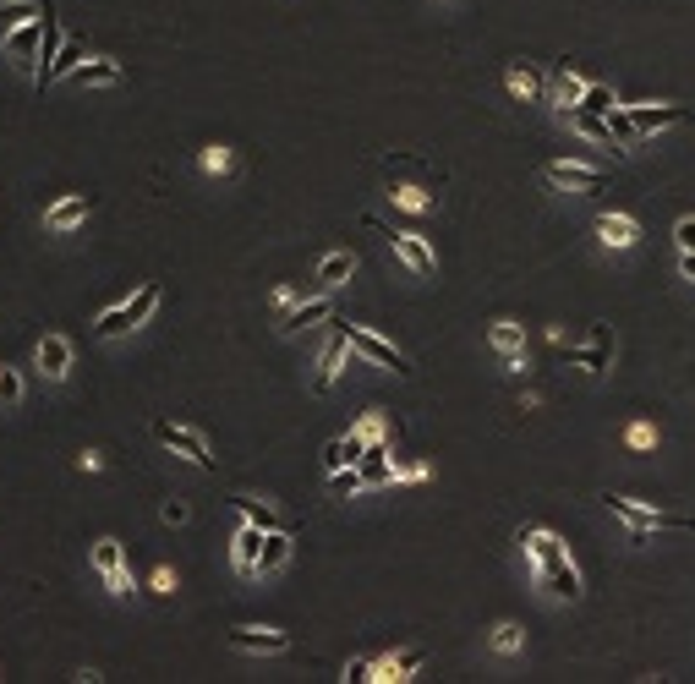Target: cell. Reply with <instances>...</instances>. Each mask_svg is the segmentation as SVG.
<instances>
[{
  "label": "cell",
  "mask_w": 695,
  "mask_h": 684,
  "mask_svg": "<svg viewBox=\"0 0 695 684\" xmlns=\"http://www.w3.org/2000/svg\"><path fill=\"white\" fill-rule=\"evenodd\" d=\"M520 542H526V553L537 559V575H542V586H548L553 597L559 602L581 597V575H575L570 553H564V542L553 537V531H520Z\"/></svg>",
  "instance_id": "cell-1"
},
{
  "label": "cell",
  "mask_w": 695,
  "mask_h": 684,
  "mask_svg": "<svg viewBox=\"0 0 695 684\" xmlns=\"http://www.w3.org/2000/svg\"><path fill=\"white\" fill-rule=\"evenodd\" d=\"M154 307H159V285L148 280V285H143V291H137L132 301H121V307H110V312H104V318L94 323V334H99V340H115V334H132L137 323H148V318H154Z\"/></svg>",
  "instance_id": "cell-2"
},
{
  "label": "cell",
  "mask_w": 695,
  "mask_h": 684,
  "mask_svg": "<svg viewBox=\"0 0 695 684\" xmlns=\"http://www.w3.org/2000/svg\"><path fill=\"white\" fill-rule=\"evenodd\" d=\"M602 504H608L619 520H630V531H695L690 515H663V509L630 504V498H619V493H602Z\"/></svg>",
  "instance_id": "cell-3"
},
{
  "label": "cell",
  "mask_w": 695,
  "mask_h": 684,
  "mask_svg": "<svg viewBox=\"0 0 695 684\" xmlns=\"http://www.w3.org/2000/svg\"><path fill=\"white\" fill-rule=\"evenodd\" d=\"M340 329H345V340H351V351H362L367 362H378V367H395L400 378H411V362L395 351V345L384 340V334H373V329H356V323H345L340 318Z\"/></svg>",
  "instance_id": "cell-4"
},
{
  "label": "cell",
  "mask_w": 695,
  "mask_h": 684,
  "mask_svg": "<svg viewBox=\"0 0 695 684\" xmlns=\"http://www.w3.org/2000/svg\"><path fill=\"white\" fill-rule=\"evenodd\" d=\"M154 438H159L165 449H176V455H187L198 471H214V455H208L203 433H192V427H176V422H165V416H159V422H154Z\"/></svg>",
  "instance_id": "cell-5"
},
{
  "label": "cell",
  "mask_w": 695,
  "mask_h": 684,
  "mask_svg": "<svg viewBox=\"0 0 695 684\" xmlns=\"http://www.w3.org/2000/svg\"><path fill=\"white\" fill-rule=\"evenodd\" d=\"M542 181L559 187V192H602V187H608V176L592 170V165H548V170H542Z\"/></svg>",
  "instance_id": "cell-6"
},
{
  "label": "cell",
  "mask_w": 695,
  "mask_h": 684,
  "mask_svg": "<svg viewBox=\"0 0 695 684\" xmlns=\"http://www.w3.org/2000/svg\"><path fill=\"white\" fill-rule=\"evenodd\" d=\"M564 356H570L575 367H586V373H608V362H613V329H608V323H597L592 345H586V351H570V345H564Z\"/></svg>",
  "instance_id": "cell-7"
},
{
  "label": "cell",
  "mask_w": 695,
  "mask_h": 684,
  "mask_svg": "<svg viewBox=\"0 0 695 684\" xmlns=\"http://www.w3.org/2000/svg\"><path fill=\"white\" fill-rule=\"evenodd\" d=\"M635 126H641V137H652V132H668V126H685L690 121V110L685 104H635Z\"/></svg>",
  "instance_id": "cell-8"
},
{
  "label": "cell",
  "mask_w": 695,
  "mask_h": 684,
  "mask_svg": "<svg viewBox=\"0 0 695 684\" xmlns=\"http://www.w3.org/2000/svg\"><path fill=\"white\" fill-rule=\"evenodd\" d=\"M230 646L236 652H258V657H280V652H291V635L285 630H230Z\"/></svg>",
  "instance_id": "cell-9"
},
{
  "label": "cell",
  "mask_w": 695,
  "mask_h": 684,
  "mask_svg": "<svg viewBox=\"0 0 695 684\" xmlns=\"http://www.w3.org/2000/svg\"><path fill=\"white\" fill-rule=\"evenodd\" d=\"M345 329H340V318H334V340L323 345V356H318V373H312V394H329L334 389V373H340V362H345Z\"/></svg>",
  "instance_id": "cell-10"
},
{
  "label": "cell",
  "mask_w": 695,
  "mask_h": 684,
  "mask_svg": "<svg viewBox=\"0 0 695 684\" xmlns=\"http://www.w3.org/2000/svg\"><path fill=\"white\" fill-rule=\"evenodd\" d=\"M94 570L104 575V586H110L115 597H126V591H132V581H126V564H121V542H110V537L99 542V548H94Z\"/></svg>",
  "instance_id": "cell-11"
},
{
  "label": "cell",
  "mask_w": 695,
  "mask_h": 684,
  "mask_svg": "<svg viewBox=\"0 0 695 684\" xmlns=\"http://www.w3.org/2000/svg\"><path fill=\"white\" fill-rule=\"evenodd\" d=\"M77 66H83V39H66L61 50H55V61L39 66L33 77H39V88H50V83H61V77H72Z\"/></svg>",
  "instance_id": "cell-12"
},
{
  "label": "cell",
  "mask_w": 695,
  "mask_h": 684,
  "mask_svg": "<svg viewBox=\"0 0 695 684\" xmlns=\"http://www.w3.org/2000/svg\"><path fill=\"white\" fill-rule=\"evenodd\" d=\"M597 236H602V247L624 252V247H635V241H641V230H635L630 214H602L597 219Z\"/></svg>",
  "instance_id": "cell-13"
},
{
  "label": "cell",
  "mask_w": 695,
  "mask_h": 684,
  "mask_svg": "<svg viewBox=\"0 0 695 684\" xmlns=\"http://www.w3.org/2000/svg\"><path fill=\"white\" fill-rule=\"evenodd\" d=\"M6 50L17 55V66H33V72H39V17L22 22V28H11L6 33Z\"/></svg>",
  "instance_id": "cell-14"
},
{
  "label": "cell",
  "mask_w": 695,
  "mask_h": 684,
  "mask_svg": "<svg viewBox=\"0 0 695 684\" xmlns=\"http://www.w3.org/2000/svg\"><path fill=\"white\" fill-rule=\"evenodd\" d=\"M323 318H334V301H329V296H318V301H301V307H291V312H285L280 334H301V329H312V323H323Z\"/></svg>",
  "instance_id": "cell-15"
},
{
  "label": "cell",
  "mask_w": 695,
  "mask_h": 684,
  "mask_svg": "<svg viewBox=\"0 0 695 684\" xmlns=\"http://www.w3.org/2000/svg\"><path fill=\"white\" fill-rule=\"evenodd\" d=\"M66 367H72V345H66L61 334H44L39 340V373L44 378H66Z\"/></svg>",
  "instance_id": "cell-16"
},
{
  "label": "cell",
  "mask_w": 695,
  "mask_h": 684,
  "mask_svg": "<svg viewBox=\"0 0 695 684\" xmlns=\"http://www.w3.org/2000/svg\"><path fill=\"white\" fill-rule=\"evenodd\" d=\"M258 553H263V526H241L236 531V575H258Z\"/></svg>",
  "instance_id": "cell-17"
},
{
  "label": "cell",
  "mask_w": 695,
  "mask_h": 684,
  "mask_svg": "<svg viewBox=\"0 0 695 684\" xmlns=\"http://www.w3.org/2000/svg\"><path fill=\"white\" fill-rule=\"evenodd\" d=\"M291 564V537H285L280 526L274 531H263V553H258V575H274V570H285Z\"/></svg>",
  "instance_id": "cell-18"
},
{
  "label": "cell",
  "mask_w": 695,
  "mask_h": 684,
  "mask_svg": "<svg viewBox=\"0 0 695 684\" xmlns=\"http://www.w3.org/2000/svg\"><path fill=\"white\" fill-rule=\"evenodd\" d=\"M389 241H395V252L405 263H411L416 274H433V247H427L422 236H405V230H389Z\"/></svg>",
  "instance_id": "cell-19"
},
{
  "label": "cell",
  "mask_w": 695,
  "mask_h": 684,
  "mask_svg": "<svg viewBox=\"0 0 695 684\" xmlns=\"http://www.w3.org/2000/svg\"><path fill=\"white\" fill-rule=\"evenodd\" d=\"M88 208H94V197H66V203H55L50 214H44V225H50V230H72V225H83V219H88Z\"/></svg>",
  "instance_id": "cell-20"
},
{
  "label": "cell",
  "mask_w": 695,
  "mask_h": 684,
  "mask_svg": "<svg viewBox=\"0 0 695 684\" xmlns=\"http://www.w3.org/2000/svg\"><path fill=\"white\" fill-rule=\"evenodd\" d=\"M72 77L83 88H110V83H121V66H115V61H83Z\"/></svg>",
  "instance_id": "cell-21"
},
{
  "label": "cell",
  "mask_w": 695,
  "mask_h": 684,
  "mask_svg": "<svg viewBox=\"0 0 695 684\" xmlns=\"http://www.w3.org/2000/svg\"><path fill=\"white\" fill-rule=\"evenodd\" d=\"M608 132H613V143H619V148H635V143H641V126H635V115L619 110V104L608 110Z\"/></svg>",
  "instance_id": "cell-22"
},
{
  "label": "cell",
  "mask_w": 695,
  "mask_h": 684,
  "mask_svg": "<svg viewBox=\"0 0 695 684\" xmlns=\"http://www.w3.org/2000/svg\"><path fill=\"white\" fill-rule=\"evenodd\" d=\"M553 94H559V104H581L586 83L570 72V61H559V66H553Z\"/></svg>",
  "instance_id": "cell-23"
},
{
  "label": "cell",
  "mask_w": 695,
  "mask_h": 684,
  "mask_svg": "<svg viewBox=\"0 0 695 684\" xmlns=\"http://www.w3.org/2000/svg\"><path fill=\"white\" fill-rule=\"evenodd\" d=\"M488 340L509 356V367H520V345H526V334H520L515 323H493V334H488Z\"/></svg>",
  "instance_id": "cell-24"
},
{
  "label": "cell",
  "mask_w": 695,
  "mask_h": 684,
  "mask_svg": "<svg viewBox=\"0 0 695 684\" xmlns=\"http://www.w3.org/2000/svg\"><path fill=\"white\" fill-rule=\"evenodd\" d=\"M351 269H356V258H351V252H329V258L318 263V285H340Z\"/></svg>",
  "instance_id": "cell-25"
},
{
  "label": "cell",
  "mask_w": 695,
  "mask_h": 684,
  "mask_svg": "<svg viewBox=\"0 0 695 684\" xmlns=\"http://www.w3.org/2000/svg\"><path fill=\"white\" fill-rule=\"evenodd\" d=\"M422 663H427V652H422V646H411V652L389 657V674H384V679H411V674H416V668H422Z\"/></svg>",
  "instance_id": "cell-26"
},
{
  "label": "cell",
  "mask_w": 695,
  "mask_h": 684,
  "mask_svg": "<svg viewBox=\"0 0 695 684\" xmlns=\"http://www.w3.org/2000/svg\"><path fill=\"white\" fill-rule=\"evenodd\" d=\"M230 504H236L241 515L252 520V526H263V531H274V526H280V520H274V509H269V504H258V498H230Z\"/></svg>",
  "instance_id": "cell-27"
},
{
  "label": "cell",
  "mask_w": 695,
  "mask_h": 684,
  "mask_svg": "<svg viewBox=\"0 0 695 684\" xmlns=\"http://www.w3.org/2000/svg\"><path fill=\"white\" fill-rule=\"evenodd\" d=\"M362 488H367V477H362L356 466H340V471L329 477V493H334V498H345V493H362Z\"/></svg>",
  "instance_id": "cell-28"
},
{
  "label": "cell",
  "mask_w": 695,
  "mask_h": 684,
  "mask_svg": "<svg viewBox=\"0 0 695 684\" xmlns=\"http://www.w3.org/2000/svg\"><path fill=\"white\" fill-rule=\"evenodd\" d=\"M509 88H515L520 99H537L542 94V77L531 72V66H509Z\"/></svg>",
  "instance_id": "cell-29"
},
{
  "label": "cell",
  "mask_w": 695,
  "mask_h": 684,
  "mask_svg": "<svg viewBox=\"0 0 695 684\" xmlns=\"http://www.w3.org/2000/svg\"><path fill=\"white\" fill-rule=\"evenodd\" d=\"M39 17V6H28V0H11V6H0V28H22V22H33Z\"/></svg>",
  "instance_id": "cell-30"
},
{
  "label": "cell",
  "mask_w": 695,
  "mask_h": 684,
  "mask_svg": "<svg viewBox=\"0 0 695 684\" xmlns=\"http://www.w3.org/2000/svg\"><path fill=\"white\" fill-rule=\"evenodd\" d=\"M581 110H597V115H608L613 110V94L602 83H586V94H581Z\"/></svg>",
  "instance_id": "cell-31"
},
{
  "label": "cell",
  "mask_w": 695,
  "mask_h": 684,
  "mask_svg": "<svg viewBox=\"0 0 695 684\" xmlns=\"http://www.w3.org/2000/svg\"><path fill=\"white\" fill-rule=\"evenodd\" d=\"M22 400V378L11 367H0V405H17Z\"/></svg>",
  "instance_id": "cell-32"
},
{
  "label": "cell",
  "mask_w": 695,
  "mask_h": 684,
  "mask_svg": "<svg viewBox=\"0 0 695 684\" xmlns=\"http://www.w3.org/2000/svg\"><path fill=\"white\" fill-rule=\"evenodd\" d=\"M323 460H329V471H340V466H351V449H345V438H334L329 449H323Z\"/></svg>",
  "instance_id": "cell-33"
},
{
  "label": "cell",
  "mask_w": 695,
  "mask_h": 684,
  "mask_svg": "<svg viewBox=\"0 0 695 684\" xmlns=\"http://www.w3.org/2000/svg\"><path fill=\"white\" fill-rule=\"evenodd\" d=\"M493 646H498V652H520V630H515V624H498Z\"/></svg>",
  "instance_id": "cell-34"
},
{
  "label": "cell",
  "mask_w": 695,
  "mask_h": 684,
  "mask_svg": "<svg viewBox=\"0 0 695 684\" xmlns=\"http://www.w3.org/2000/svg\"><path fill=\"white\" fill-rule=\"evenodd\" d=\"M203 170H214V176H225V170H230V154H225V148H203Z\"/></svg>",
  "instance_id": "cell-35"
},
{
  "label": "cell",
  "mask_w": 695,
  "mask_h": 684,
  "mask_svg": "<svg viewBox=\"0 0 695 684\" xmlns=\"http://www.w3.org/2000/svg\"><path fill=\"white\" fill-rule=\"evenodd\" d=\"M674 241H679V252H695V219H679V225H674Z\"/></svg>",
  "instance_id": "cell-36"
},
{
  "label": "cell",
  "mask_w": 695,
  "mask_h": 684,
  "mask_svg": "<svg viewBox=\"0 0 695 684\" xmlns=\"http://www.w3.org/2000/svg\"><path fill=\"white\" fill-rule=\"evenodd\" d=\"M652 444H657L652 427H630V449H652Z\"/></svg>",
  "instance_id": "cell-37"
},
{
  "label": "cell",
  "mask_w": 695,
  "mask_h": 684,
  "mask_svg": "<svg viewBox=\"0 0 695 684\" xmlns=\"http://www.w3.org/2000/svg\"><path fill=\"white\" fill-rule=\"evenodd\" d=\"M345 679H351V684H362V679H378V674H373V663H362V657H356V663L345 668Z\"/></svg>",
  "instance_id": "cell-38"
},
{
  "label": "cell",
  "mask_w": 695,
  "mask_h": 684,
  "mask_svg": "<svg viewBox=\"0 0 695 684\" xmlns=\"http://www.w3.org/2000/svg\"><path fill=\"white\" fill-rule=\"evenodd\" d=\"M165 520H170V526H181V520H187V504H181V498H170V504H165Z\"/></svg>",
  "instance_id": "cell-39"
},
{
  "label": "cell",
  "mask_w": 695,
  "mask_h": 684,
  "mask_svg": "<svg viewBox=\"0 0 695 684\" xmlns=\"http://www.w3.org/2000/svg\"><path fill=\"white\" fill-rule=\"evenodd\" d=\"M154 591H159V597H170V591H176V575L159 570V575H154Z\"/></svg>",
  "instance_id": "cell-40"
},
{
  "label": "cell",
  "mask_w": 695,
  "mask_h": 684,
  "mask_svg": "<svg viewBox=\"0 0 695 684\" xmlns=\"http://www.w3.org/2000/svg\"><path fill=\"white\" fill-rule=\"evenodd\" d=\"M679 274H685V280H695V252H679Z\"/></svg>",
  "instance_id": "cell-41"
}]
</instances>
